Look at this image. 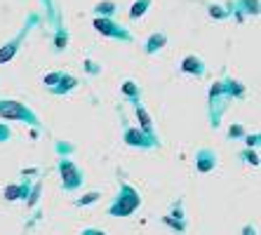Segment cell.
I'll use <instances>...</instances> for the list:
<instances>
[{
    "label": "cell",
    "mask_w": 261,
    "mask_h": 235,
    "mask_svg": "<svg viewBox=\"0 0 261 235\" xmlns=\"http://www.w3.org/2000/svg\"><path fill=\"white\" fill-rule=\"evenodd\" d=\"M122 198L116 200V205H111V214L113 217H127V214H132L137 207H139V195L134 193L129 186H122Z\"/></svg>",
    "instance_id": "1"
},
{
    "label": "cell",
    "mask_w": 261,
    "mask_h": 235,
    "mask_svg": "<svg viewBox=\"0 0 261 235\" xmlns=\"http://www.w3.org/2000/svg\"><path fill=\"white\" fill-rule=\"evenodd\" d=\"M0 113H3V115H12V118H31L29 111L19 109L17 101H10L7 106H3V103H0ZM31 120H33V118H31Z\"/></svg>",
    "instance_id": "2"
},
{
    "label": "cell",
    "mask_w": 261,
    "mask_h": 235,
    "mask_svg": "<svg viewBox=\"0 0 261 235\" xmlns=\"http://www.w3.org/2000/svg\"><path fill=\"white\" fill-rule=\"evenodd\" d=\"M184 71L202 75V73H205V68H202V61H200V59H195V57H189V59L184 61Z\"/></svg>",
    "instance_id": "3"
},
{
    "label": "cell",
    "mask_w": 261,
    "mask_h": 235,
    "mask_svg": "<svg viewBox=\"0 0 261 235\" xmlns=\"http://www.w3.org/2000/svg\"><path fill=\"white\" fill-rule=\"evenodd\" d=\"M80 235H106L103 230H94V228H90V230H83Z\"/></svg>",
    "instance_id": "8"
},
{
    "label": "cell",
    "mask_w": 261,
    "mask_h": 235,
    "mask_svg": "<svg viewBox=\"0 0 261 235\" xmlns=\"http://www.w3.org/2000/svg\"><path fill=\"white\" fill-rule=\"evenodd\" d=\"M97 198H99V193H90V195H85L83 200H78V205H90V202H94Z\"/></svg>",
    "instance_id": "7"
},
{
    "label": "cell",
    "mask_w": 261,
    "mask_h": 235,
    "mask_svg": "<svg viewBox=\"0 0 261 235\" xmlns=\"http://www.w3.org/2000/svg\"><path fill=\"white\" fill-rule=\"evenodd\" d=\"M125 92H127V94H134V83H125Z\"/></svg>",
    "instance_id": "10"
},
{
    "label": "cell",
    "mask_w": 261,
    "mask_h": 235,
    "mask_svg": "<svg viewBox=\"0 0 261 235\" xmlns=\"http://www.w3.org/2000/svg\"><path fill=\"white\" fill-rule=\"evenodd\" d=\"M111 3H106V5H99V12H113V10H111Z\"/></svg>",
    "instance_id": "9"
},
{
    "label": "cell",
    "mask_w": 261,
    "mask_h": 235,
    "mask_svg": "<svg viewBox=\"0 0 261 235\" xmlns=\"http://www.w3.org/2000/svg\"><path fill=\"white\" fill-rule=\"evenodd\" d=\"M243 235H256V230L252 228V226H245V228H243Z\"/></svg>",
    "instance_id": "11"
},
{
    "label": "cell",
    "mask_w": 261,
    "mask_h": 235,
    "mask_svg": "<svg viewBox=\"0 0 261 235\" xmlns=\"http://www.w3.org/2000/svg\"><path fill=\"white\" fill-rule=\"evenodd\" d=\"M0 134H10V132H7V129H0Z\"/></svg>",
    "instance_id": "12"
},
{
    "label": "cell",
    "mask_w": 261,
    "mask_h": 235,
    "mask_svg": "<svg viewBox=\"0 0 261 235\" xmlns=\"http://www.w3.org/2000/svg\"><path fill=\"white\" fill-rule=\"evenodd\" d=\"M160 45H165V36H153V40L148 42V52H153V49H160Z\"/></svg>",
    "instance_id": "4"
},
{
    "label": "cell",
    "mask_w": 261,
    "mask_h": 235,
    "mask_svg": "<svg viewBox=\"0 0 261 235\" xmlns=\"http://www.w3.org/2000/svg\"><path fill=\"white\" fill-rule=\"evenodd\" d=\"M148 5V0H141V3H137L132 10V17H139V14H144V7Z\"/></svg>",
    "instance_id": "5"
},
{
    "label": "cell",
    "mask_w": 261,
    "mask_h": 235,
    "mask_svg": "<svg viewBox=\"0 0 261 235\" xmlns=\"http://www.w3.org/2000/svg\"><path fill=\"white\" fill-rule=\"evenodd\" d=\"M137 113H139V118H141V125H144V129H151V122H148V115H146L141 109H137Z\"/></svg>",
    "instance_id": "6"
}]
</instances>
